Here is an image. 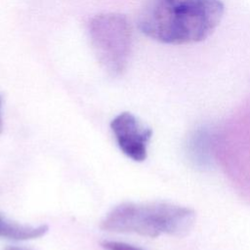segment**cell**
I'll list each match as a JSON object with an SVG mask.
<instances>
[{
  "instance_id": "obj_5",
  "label": "cell",
  "mask_w": 250,
  "mask_h": 250,
  "mask_svg": "<svg viewBox=\"0 0 250 250\" xmlns=\"http://www.w3.org/2000/svg\"><path fill=\"white\" fill-rule=\"evenodd\" d=\"M48 230L46 225L37 227L18 224L0 214V238L11 240H28L41 237Z\"/></svg>"
},
{
  "instance_id": "obj_7",
  "label": "cell",
  "mask_w": 250,
  "mask_h": 250,
  "mask_svg": "<svg viewBox=\"0 0 250 250\" xmlns=\"http://www.w3.org/2000/svg\"><path fill=\"white\" fill-rule=\"evenodd\" d=\"M3 130V121H2V116H1V100H0V133Z\"/></svg>"
},
{
  "instance_id": "obj_6",
  "label": "cell",
  "mask_w": 250,
  "mask_h": 250,
  "mask_svg": "<svg viewBox=\"0 0 250 250\" xmlns=\"http://www.w3.org/2000/svg\"><path fill=\"white\" fill-rule=\"evenodd\" d=\"M102 246L105 250H143L137 246L120 242V241H113V240H106L102 242Z\"/></svg>"
},
{
  "instance_id": "obj_8",
  "label": "cell",
  "mask_w": 250,
  "mask_h": 250,
  "mask_svg": "<svg viewBox=\"0 0 250 250\" xmlns=\"http://www.w3.org/2000/svg\"><path fill=\"white\" fill-rule=\"evenodd\" d=\"M4 250H25V249H22V248H19V247H7L5 248Z\"/></svg>"
},
{
  "instance_id": "obj_1",
  "label": "cell",
  "mask_w": 250,
  "mask_h": 250,
  "mask_svg": "<svg viewBox=\"0 0 250 250\" xmlns=\"http://www.w3.org/2000/svg\"><path fill=\"white\" fill-rule=\"evenodd\" d=\"M224 12L221 0H149L138 24L144 34L155 41L192 44L214 32Z\"/></svg>"
},
{
  "instance_id": "obj_2",
  "label": "cell",
  "mask_w": 250,
  "mask_h": 250,
  "mask_svg": "<svg viewBox=\"0 0 250 250\" xmlns=\"http://www.w3.org/2000/svg\"><path fill=\"white\" fill-rule=\"evenodd\" d=\"M193 209L167 202H124L115 206L102 221L104 230L156 237L182 236L193 227Z\"/></svg>"
},
{
  "instance_id": "obj_3",
  "label": "cell",
  "mask_w": 250,
  "mask_h": 250,
  "mask_svg": "<svg viewBox=\"0 0 250 250\" xmlns=\"http://www.w3.org/2000/svg\"><path fill=\"white\" fill-rule=\"evenodd\" d=\"M89 35L103 68L111 75L120 74L128 63L132 47V29L127 19L115 13L97 15L89 22Z\"/></svg>"
},
{
  "instance_id": "obj_4",
  "label": "cell",
  "mask_w": 250,
  "mask_h": 250,
  "mask_svg": "<svg viewBox=\"0 0 250 250\" xmlns=\"http://www.w3.org/2000/svg\"><path fill=\"white\" fill-rule=\"evenodd\" d=\"M120 150L130 159L142 162L147 156V146L152 131L143 125L139 119L130 112L116 115L110 122Z\"/></svg>"
}]
</instances>
